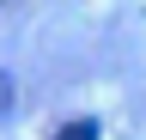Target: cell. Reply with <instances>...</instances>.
<instances>
[{"label": "cell", "instance_id": "cell-1", "mask_svg": "<svg viewBox=\"0 0 146 140\" xmlns=\"http://www.w3.org/2000/svg\"><path fill=\"white\" fill-rule=\"evenodd\" d=\"M55 140H98V122L79 116V122H67V128H55Z\"/></svg>", "mask_w": 146, "mask_h": 140}, {"label": "cell", "instance_id": "cell-2", "mask_svg": "<svg viewBox=\"0 0 146 140\" xmlns=\"http://www.w3.org/2000/svg\"><path fill=\"white\" fill-rule=\"evenodd\" d=\"M12 104H18V85H12L6 67H0V116H12Z\"/></svg>", "mask_w": 146, "mask_h": 140}]
</instances>
